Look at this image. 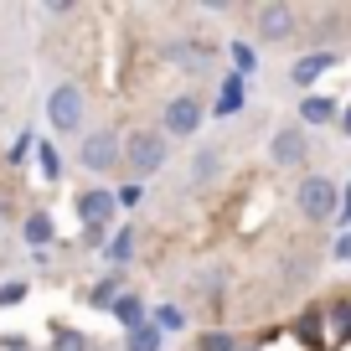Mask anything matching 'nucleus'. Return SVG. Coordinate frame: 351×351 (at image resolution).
<instances>
[{
	"label": "nucleus",
	"instance_id": "obj_23",
	"mask_svg": "<svg viewBox=\"0 0 351 351\" xmlns=\"http://www.w3.org/2000/svg\"><path fill=\"white\" fill-rule=\"evenodd\" d=\"M36 145H42V140H36L32 130H21V134L11 140V150H5V160H11V165H26V160L36 155Z\"/></svg>",
	"mask_w": 351,
	"mask_h": 351
},
{
	"label": "nucleus",
	"instance_id": "obj_19",
	"mask_svg": "<svg viewBox=\"0 0 351 351\" xmlns=\"http://www.w3.org/2000/svg\"><path fill=\"white\" fill-rule=\"evenodd\" d=\"M165 346V330L155 326V320H145V326L124 330V351H160Z\"/></svg>",
	"mask_w": 351,
	"mask_h": 351
},
{
	"label": "nucleus",
	"instance_id": "obj_3",
	"mask_svg": "<svg viewBox=\"0 0 351 351\" xmlns=\"http://www.w3.org/2000/svg\"><path fill=\"white\" fill-rule=\"evenodd\" d=\"M295 212H300L305 222H336V212H341V181H336V176H326V171L300 176Z\"/></svg>",
	"mask_w": 351,
	"mask_h": 351
},
{
	"label": "nucleus",
	"instance_id": "obj_21",
	"mask_svg": "<svg viewBox=\"0 0 351 351\" xmlns=\"http://www.w3.org/2000/svg\"><path fill=\"white\" fill-rule=\"evenodd\" d=\"M326 320H330V341H351V295L326 305Z\"/></svg>",
	"mask_w": 351,
	"mask_h": 351
},
{
	"label": "nucleus",
	"instance_id": "obj_27",
	"mask_svg": "<svg viewBox=\"0 0 351 351\" xmlns=\"http://www.w3.org/2000/svg\"><path fill=\"white\" fill-rule=\"evenodd\" d=\"M140 202H145V186H140V181H124V186H119V212H134Z\"/></svg>",
	"mask_w": 351,
	"mask_h": 351
},
{
	"label": "nucleus",
	"instance_id": "obj_4",
	"mask_svg": "<svg viewBox=\"0 0 351 351\" xmlns=\"http://www.w3.org/2000/svg\"><path fill=\"white\" fill-rule=\"evenodd\" d=\"M77 165L88 176H109V171H124V134L114 124H99L77 140Z\"/></svg>",
	"mask_w": 351,
	"mask_h": 351
},
{
	"label": "nucleus",
	"instance_id": "obj_12",
	"mask_svg": "<svg viewBox=\"0 0 351 351\" xmlns=\"http://www.w3.org/2000/svg\"><path fill=\"white\" fill-rule=\"evenodd\" d=\"M336 119H341V104L330 93H305L300 99V124L305 130H320V124H336Z\"/></svg>",
	"mask_w": 351,
	"mask_h": 351
},
{
	"label": "nucleus",
	"instance_id": "obj_1",
	"mask_svg": "<svg viewBox=\"0 0 351 351\" xmlns=\"http://www.w3.org/2000/svg\"><path fill=\"white\" fill-rule=\"evenodd\" d=\"M165 160H171V140H165L160 124H140V130L124 134V171H130V181H150V176L165 171Z\"/></svg>",
	"mask_w": 351,
	"mask_h": 351
},
{
	"label": "nucleus",
	"instance_id": "obj_15",
	"mask_svg": "<svg viewBox=\"0 0 351 351\" xmlns=\"http://www.w3.org/2000/svg\"><path fill=\"white\" fill-rule=\"evenodd\" d=\"M134 248H140V228H114L109 248H104V258H109L114 274H124V269L134 263Z\"/></svg>",
	"mask_w": 351,
	"mask_h": 351
},
{
	"label": "nucleus",
	"instance_id": "obj_17",
	"mask_svg": "<svg viewBox=\"0 0 351 351\" xmlns=\"http://www.w3.org/2000/svg\"><path fill=\"white\" fill-rule=\"evenodd\" d=\"M47 351H93V341H88L77 326H67V320H52V330H47Z\"/></svg>",
	"mask_w": 351,
	"mask_h": 351
},
{
	"label": "nucleus",
	"instance_id": "obj_9",
	"mask_svg": "<svg viewBox=\"0 0 351 351\" xmlns=\"http://www.w3.org/2000/svg\"><path fill=\"white\" fill-rule=\"evenodd\" d=\"M336 62H341V52H305V57H295V62H289V83L300 88V99H305L310 88L320 83V73H330Z\"/></svg>",
	"mask_w": 351,
	"mask_h": 351
},
{
	"label": "nucleus",
	"instance_id": "obj_11",
	"mask_svg": "<svg viewBox=\"0 0 351 351\" xmlns=\"http://www.w3.org/2000/svg\"><path fill=\"white\" fill-rule=\"evenodd\" d=\"M222 171H228V150H222V145H202V150L191 155V186H212Z\"/></svg>",
	"mask_w": 351,
	"mask_h": 351
},
{
	"label": "nucleus",
	"instance_id": "obj_26",
	"mask_svg": "<svg viewBox=\"0 0 351 351\" xmlns=\"http://www.w3.org/2000/svg\"><path fill=\"white\" fill-rule=\"evenodd\" d=\"M197 351H238V336H232V330H202Z\"/></svg>",
	"mask_w": 351,
	"mask_h": 351
},
{
	"label": "nucleus",
	"instance_id": "obj_33",
	"mask_svg": "<svg viewBox=\"0 0 351 351\" xmlns=\"http://www.w3.org/2000/svg\"><path fill=\"white\" fill-rule=\"evenodd\" d=\"M11 217V197H5V191H0V222Z\"/></svg>",
	"mask_w": 351,
	"mask_h": 351
},
{
	"label": "nucleus",
	"instance_id": "obj_20",
	"mask_svg": "<svg viewBox=\"0 0 351 351\" xmlns=\"http://www.w3.org/2000/svg\"><path fill=\"white\" fill-rule=\"evenodd\" d=\"M36 171H42V181H62L67 160H62V150H57L52 140H42V145H36Z\"/></svg>",
	"mask_w": 351,
	"mask_h": 351
},
{
	"label": "nucleus",
	"instance_id": "obj_29",
	"mask_svg": "<svg viewBox=\"0 0 351 351\" xmlns=\"http://www.w3.org/2000/svg\"><path fill=\"white\" fill-rule=\"evenodd\" d=\"M336 222H341V232H351V181L341 186V212H336Z\"/></svg>",
	"mask_w": 351,
	"mask_h": 351
},
{
	"label": "nucleus",
	"instance_id": "obj_7",
	"mask_svg": "<svg viewBox=\"0 0 351 351\" xmlns=\"http://www.w3.org/2000/svg\"><path fill=\"white\" fill-rule=\"evenodd\" d=\"M73 212L83 228H99V232H114V217H119V191L109 186H83L73 197Z\"/></svg>",
	"mask_w": 351,
	"mask_h": 351
},
{
	"label": "nucleus",
	"instance_id": "obj_8",
	"mask_svg": "<svg viewBox=\"0 0 351 351\" xmlns=\"http://www.w3.org/2000/svg\"><path fill=\"white\" fill-rule=\"evenodd\" d=\"M253 32H258V42H289V36H300V5H285V0L258 5L253 11Z\"/></svg>",
	"mask_w": 351,
	"mask_h": 351
},
{
	"label": "nucleus",
	"instance_id": "obj_2",
	"mask_svg": "<svg viewBox=\"0 0 351 351\" xmlns=\"http://www.w3.org/2000/svg\"><path fill=\"white\" fill-rule=\"evenodd\" d=\"M47 124H52L57 140H67V134L83 140L88 134V93L77 83H52L47 88Z\"/></svg>",
	"mask_w": 351,
	"mask_h": 351
},
{
	"label": "nucleus",
	"instance_id": "obj_18",
	"mask_svg": "<svg viewBox=\"0 0 351 351\" xmlns=\"http://www.w3.org/2000/svg\"><path fill=\"white\" fill-rule=\"evenodd\" d=\"M114 320H119L124 330H134V326H145V320H150V305H145V300L134 295V289H124V295H119V305H114Z\"/></svg>",
	"mask_w": 351,
	"mask_h": 351
},
{
	"label": "nucleus",
	"instance_id": "obj_5",
	"mask_svg": "<svg viewBox=\"0 0 351 351\" xmlns=\"http://www.w3.org/2000/svg\"><path fill=\"white\" fill-rule=\"evenodd\" d=\"M202 119H207V104H202L197 93H176V99H165V109H160L165 140H191V134L202 130Z\"/></svg>",
	"mask_w": 351,
	"mask_h": 351
},
{
	"label": "nucleus",
	"instance_id": "obj_28",
	"mask_svg": "<svg viewBox=\"0 0 351 351\" xmlns=\"http://www.w3.org/2000/svg\"><path fill=\"white\" fill-rule=\"evenodd\" d=\"M330 258H336V263H351V232H336V243H330Z\"/></svg>",
	"mask_w": 351,
	"mask_h": 351
},
{
	"label": "nucleus",
	"instance_id": "obj_10",
	"mask_svg": "<svg viewBox=\"0 0 351 351\" xmlns=\"http://www.w3.org/2000/svg\"><path fill=\"white\" fill-rule=\"evenodd\" d=\"M326 326H330V320H326V305H305V310H300V315H295V336H300V341H305V346H310V351H320V346H330V336H326Z\"/></svg>",
	"mask_w": 351,
	"mask_h": 351
},
{
	"label": "nucleus",
	"instance_id": "obj_14",
	"mask_svg": "<svg viewBox=\"0 0 351 351\" xmlns=\"http://www.w3.org/2000/svg\"><path fill=\"white\" fill-rule=\"evenodd\" d=\"M21 243H26V248H52V243H57V222H52V212H42V207L26 212V217H21Z\"/></svg>",
	"mask_w": 351,
	"mask_h": 351
},
{
	"label": "nucleus",
	"instance_id": "obj_32",
	"mask_svg": "<svg viewBox=\"0 0 351 351\" xmlns=\"http://www.w3.org/2000/svg\"><path fill=\"white\" fill-rule=\"evenodd\" d=\"M336 130H341V134L351 140V104H341V119H336Z\"/></svg>",
	"mask_w": 351,
	"mask_h": 351
},
{
	"label": "nucleus",
	"instance_id": "obj_6",
	"mask_svg": "<svg viewBox=\"0 0 351 351\" xmlns=\"http://www.w3.org/2000/svg\"><path fill=\"white\" fill-rule=\"evenodd\" d=\"M310 130L305 124H279L274 134H269V165L274 171H295V165H305L310 160Z\"/></svg>",
	"mask_w": 351,
	"mask_h": 351
},
{
	"label": "nucleus",
	"instance_id": "obj_13",
	"mask_svg": "<svg viewBox=\"0 0 351 351\" xmlns=\"http://www.w3.org/2000/svg\"><path fill=\"white\" fill-rule=\"evenodd\" d=\"M124 289H130V285H124V274H114V269H109V274H99V285L83 289V300H88V310H109V315H114V305H119Z\"/></svg>",
	"mask_w": 351,
	"mask_h": 351
},
{
	"label": "nucleus",
	"instance_id": "obj_31",
	"mask_svg": "<svg viewBox=\"0 0 351 351\" xmlns=\"http://www.w3.org/2000/svg\"><path fill=\"white\" fill-rule=\"evenodd\" d=\"M0 351H32V346H26L21 336H0Z\"/></svg>",
	"mask_w": 351,
	"mask_h": 351
},
{
	"label": "nucleus",
	"instance_id": "obj_25",
	"mask_svg": "<svg viewBox=\"0 0 351 351\" xmlns=\"http://www.w3.org/2000/svg\"><path fill=\"white\" fill-rule=\"evenodd\" d=\"M228 57H232V73L253 77V67H258V52H253L248 42H232V47H228Z\"/></svg>",
	"mask_w": 351,
	"mask_h": 351
},
{
	"label": "nucleus",
	"instance_id": "obj_24",
	"mask_svg": "<svg viewBox=\"0 0 351 351\" xmlns=\"http://www.w3.org/2000/svg\"><path fill=\"white\" fill-rule=\"evenodd\" d=\"M26 295H32V279H21V274L5 279V285H0V310H16Z\"/></svg>",
	"mask_w": 351,
	"mask_h": 351
},
{
	"label": "nucleus",
	"instance_id": "obj_16",
	"mask_svg": "<svg viewBox=\"0 0 351 351\" xmlns=\"http://www.w3.org/2000/svg\"><path fill=\"white\" fill-rule=\"evenodd\" d=\"M243 83H248L243 73H222L217 104H212V114H217V119H232V114H243V99H248V93H243Z\"/></svg>",
	"mask_w": 351,
	"mask_h": 351
},
{
	"label": "nucleus",
	"instance_id": "obj_30",
	"mask_svg": "<svg viewBox=\"0 0 351 351\" xmlns=\"http://www.w3.org/2000/svg\"><path fill=\"white\" fill-rule=\"evenodd\" d=\"M42 16H47V21H62V16H73V5H67V0H47Z\"/></svg>",
	"mask_w": 351,
	"mask_h": 351
},
{
	"label": "nucleus",
	"instance_id": "obj_22",
	"mask_svg": "<svg viewBox=\"0 0 351 351\" xmlns=\"http://www.w3.org/2000/svg\"><path fill=\"white\" fill-rule=\"evenodd\" d=\"M150 320L165 330V336H171V330H186V310L171 305V300H165V305H150Z\"/></svg>",
	"mask_w": 351,
	"mask_h": 351
}]
</instances>
